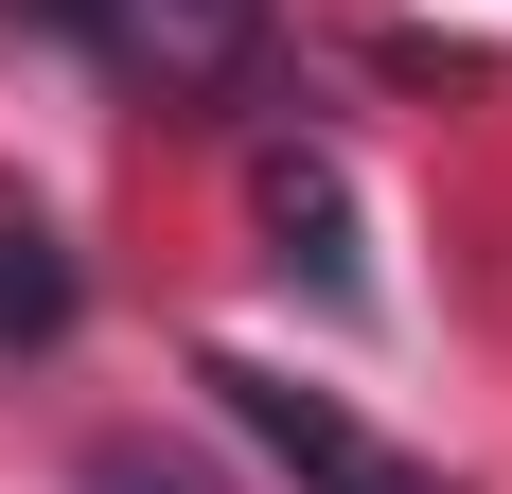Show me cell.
I'll return each mask as SVG.
<instances>
[{"label":"cell","mask_w":512,"mask_h":494,"mask_svg":"<svg viewBox=\"0 0 512 494\" xmlns=\"http://www.w3.org/2000/svg\"><path fill=\"white\" fill-rule=\"evenodd\" d=\"M265 212H283V265L354 283V247H336V177H318V159H265Z\"/></svg>","instance_id":"obj_3"},{"label":"cell","mask_w":512,"mask_h":494,"mask_svg":"<svg viewBox=\"0 0 512 494\" xmlns=\"http://www.w3.org/2000/svg\"><path fill=\"white\" fill-rule=\"evenodd\" d=\"M18 336H71V265H53V230H0V353Z\"/></svg>","instance_id":"obj_4"},{"label":"cell","mask_w":512,"mask_h":494,"mask_svg":"<svg viewBox=\"0 0 512 494\" xmlns=\"http://www.w3.org/2000/svg\"><path fill=\"white\" fill-rule=\"evenodd\" d=\"M89 494H195V477H159L142 442H106V459H89Z\"/></svg>","instance_id":"obj_5"},{"label":"cell","mask_w":512,"mask_h":494,"mask_svg":"<svg viewBox=\"0 0 512 494\" xmlns=\"http://www.w3.org/2000/svg\"><path fill=\"white\" fill-rule=\"evenodd\" d=\"M53 36H89L106 71H142V89H230L265 53V18L248 0H36Z\"/></svg>","instance_id":"obj_2"},{"label":"cell","mask_w":512,"mask_h":494,"mask_svg":"<svg viewBox=\"0 0 512 494\" xmlns=\"http://www.w3.org/2000/svg\"><path fill=\"white\" fill-rule=\"evenodd\" d=\"M212 406H230V424H248V442L283 459L301 494H442L407 442H371V424H354L336 389H283V371H248V353H212Z\"/></svg>","instance_id":"obj_1"}]
</instances>
